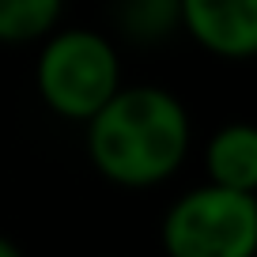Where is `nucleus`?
Wrapping results in <instances>:
<instances>
[{
	"label": "nucleus",
	"instance_id": "obj_1",
	"mask_svg": "<svg viewBox=\"0 0 257 257\" xmlns=\"http://www.w3.org/2000/svg\"><path fill=\"white\" fill-rule=\"evenodd\" d=\"M87 152L113 185H159L185 163L189 113L163 87H121L87 121Z\"/></svg>",
	"mask_w": 257,
	"mask_h": 257
},
{
	"label": "nucleus",
	"instance_id": "obj_2",
	"mask_svg": "<svg viewBox=\"0 0 257 257\" xmlns=\"http://www.w3.org/2000/svg\"><path fill=\"white\" fill-rule=\"evenodd\" d=\"M121 91L117 49L95 31H61L38 57V95L68 121H91Z\"/></svg>",
	"mask_w": 257,
	"mask_h": 257
},
{
	"label": "nucleus",
	"instance_id": "obj_3",
	"mask_svg": "<svg viewBox=\"0 0 257 257\" xmlns=\"http://www.w3.org/2000/svg\"><path fill=\"white\" fill-rule=\"evenodd\" d=\"M167 257H257V197L219 185L178 197L163 219Z\"/></svg>",
	"mask_w": 257,
	"mask_h": 257
},
{
	"label": "nucleus",
	"instance_id": "obj_4",
	"mask_svg": "<svg viewBox=\"0 0 257 257\" xmlns=\"http://www.w3.org/2000/svg\"><path fill=\"white\" fill-rule=\"evenodd\" d=\"M182 27L216 57H257V0H182Z\"/></svg>",
	"mask_w": 257,
	"mask_h": 257
},
{
	"label": "nucleus",
	"instance_id": "obj_5",
	"mask_svg": "<svg viewBox=\"0 0 257 257\" xmlns=\"http://www.w3.org/2000/svg\"><path fill=\"white\" fill-rule=\"evenodd\" d=\"M208 185L257 197V125H223L204 148Z\"/></svg>",
	"mask_w": 257,
	"mask_h": 257
},
{
	"label": "nucleus",
	"instance_id": "obj_6",
	"mask_svg": "<svg viewBox=\"0 0 257 257\" xmlns=\"http://www.w3.org/2000/svg\"><path fill=\"white\" fill-rule=\"evenodd\" d=\"M64 12V0H0V42L46 38Z\"/></svg>",
	"mask_w": 257,
	"mask_h": 257
},
{
	"label": "nucleus",
	"instance_id": "obj_7",
	"mask_svg": "<svg viewBox=\"0 0 257 257\" xmlns=\"http://www.w3.org/2000/svg\"><path fill=\"white\" fill-rule=\"evenodd\" d=\"M121 31L137 42H159L182 23V0H121Z\"/></svg>",
	"mask_w": 257,
	"mask_h": 257
},
{
	"label": "nucleus",
	"instance_id": "obj_8",
	"mask_svg": "<svg viewBox=\"0 0 257 257\" xmlns=\"http://www.w3.org/2000/svg\"><path fill=\"white\" fill-rule=\"evenodd\" d=\"M0 257H23V253H19V246H16L12 238H4V234H0Z\"/></svg>",
	"mask_w": 257,
	"mask_h": 257
}]
</instances>
